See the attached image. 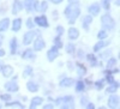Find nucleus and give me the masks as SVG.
<instances>
[{"label": "nucleus", "mask_w": 120, "mask_h": 109, "mask_svg": "<svg viewBox=\"0 0 120 109\" xmlns=\"http://www.w3.org/2000/svg\"><path fill=\"white\" fill-rule=\"evenodd\" d=\"M53 44L55 46V47H58L59 49H61V48H64V42H63V40H61V36H55L54 37V40H53Z\"/></svg>", "instance_id": "33"}, {"label": "nucleus", "mask_w": 120, "mask_h": 109, "mask_svg": "<svg viewBox=\"0 0 120 109\" xmlns=\"http://www.w3.org/2000/svg\"><path fill=\"white\" fill-rule=\"evenodd\" d=\"M0 100L4 101V102H8V101H11L12 100V96L10 92H6V94H1L0 95Z\"/></svg>", "instance_id": "38"}, {"label": "nucleus", "mask_w": 120, "mask_h": 109, "mask_svg": "<svg viewBox=\"0 0 120 109\" xmlns=\"http://www.w3.org/2000/svg\"><path fill=\"white\" fill-rule=\"evenodd\" d=\"M33 73H34V68H33L31 66H25L24 71H23V73H22V77L26 79V78H29V77H31Z\"/></svg>", "instance_id": "32"}, {"label": "nucleus", "mask_w": 120, "mask_h": 109, "mask_svg": "<svg viewBox=\"0 0 120 109\" xmlns=\"http://www.w3.org/2000/svg\"><path fill=\"white\" fill-rule=\"evenodd\" d=\"M3 43H4V35L0 33V47L3 46Z\"/></svg>", "instance_id": "51"}, {"label": "nucleus", "mask_w": 120, "mask_h": 109, "mask_svg": "<svg viewBox=\"0 0 120 109\" xmlns=\"http://www.w3.org/2000/svg\"><path fill=\"white\" fill-rule=\"evenodd\" d=\"M88 12L90 16L93 17H97L100 15V12H101V5H100L98 3H93L91 5H89L88 7Z\"/></svg>", "instance_id": "12"}, {"label": "nucleus", "mask_w": 120, "mask_h": 109, "mask_svg": "<svg viewBox=\"0 0 120 109\" xmlns=\"http://www.w3.org/2000/svg\"><path fill=\"white\" fill-rule=\"evenodd\" d=\"M5 54H6V52H5V49H3L1 47H0V58H3V56H5Z\"/></svg>", "instance_id": "50"}, {"label": "nucleus", "mask_w": 120, "mask_h": 109, "mask_svg": "<svg viewBox=\"0 0 120 109\" xmlns=\"http://www.w3.org/2000/svg\"><path fill=\"white\" fill-rule=\"evenodd\" d=\"M6 104V107L7 108H19V109H24L25 107H24V104L23 103H21V102H19V101H8V102H5Z\"/></svg>", "instance_id": "27"}, {"label": "nucleus", "mask_w": 120, "mask_h": 109, "mask_svg": "<svg viewBox=\"0 0 120 109\" xmlns=\"http://www.w3.org/2000/svg\"><path fill=\"white\" fill-rule=\"evenodd\" d=\"M53 17H54V18H58V12H56V11L53 12Z\"/></svg>", "instance_id": "53"}, {"label": "nucleus", "mask_w": 120, "mask_h": 109, "mask_svg": "<svg viewBox=\"0 0 120 109\" xmlns=\"http://www.w3.org/2000/svg\"><path fill=\"white\" fill-rule=\"evenodd\" d=\"M34 23L35 25L40 26V28H49V23H48V19L45 15H41V16H35L34 18Z\"/></svg>", "instance_id": "9"}, {"label": "nucleus", "mask_w": 120, "mask_h": 109, "mask_svg": "<svg viewBox=\"0 0 120 109\" xmlns=\"http://www.w3.org/2000/svg\"><path fill=\"white\" fill-rule=\"evenodd\" d=\"M105 82H106V84H112L114 80H115V78H114V74H107V76H105Z\"/></svg>", "instance_id": "40"}, {"label": "nucleus", "mask_w": 120, "mask_h": 109, "mask_svg": "<svg viewBox=\"0 0 120 109\" xmlns=\"http://www.w3.org/2000/svg\"><path fill=\"white\" fill-rule=\"evenodd\" d=\"M84 83H85V85H86V87H89V86H93V80L91 79H84Z\"/></svg>", "instance_id": "46"}, {"label": "nucleus", "mask_w": 120, "mask_h": 109, "mask_svg": "<svg viewBox=\"0 0 120 109\" xmlns=\"http://www.w3.org/2000/svg\"><path fill=\"white\" fill-rule=\"evenodd\" d=\"M88 102H89V98H88L86 96H82V97H81V101H79V103H81L82 107H85Z\"/></svg>", "instance_id": "44"}, {"label": "nucleus", "mask_w": 120, "mask_h": 109, "mask_svg": "<svg viewBox=\"0 0 120 109\" xmlns=\"http://www.w3.org/2000/svg\"><path fill=\"white\" fill-rule=\"evenodd\" d=\"M26 90L29 92H31V94H35V92H37L40 90V86H38V84L36 82L29 80V82H26Z\"/></svg>", "instance_id": "24"}, {"label": "nucleus", "mask_w": 120, "mask_h": 109, "mask_svg": "<svg viewBox=\"0 0 120 109\" xmlns=\"http://www.w3.org/2000/svg\"><path fill=\"white\" fill-rule=\"evenodd\" d=\"M112 1L113 0H101V7H103L105 11H109V10H111Z\"/></svg>", "instance_id": "35"}, {"label": "nucleus", "mask_w": 120, "mask_h": 109, "mask_svg": "<svg viewBox=\"0 0 120 109\" xmlns=\"http://www.w3.org/2000/svg\"><path fill=\"white\" fill-rule=\"evenodd\" d=\"M31 44H33V49L35 52H41V51H43L45 47H46V41L43 40V37L41 35L37 34Z\"/></svg>", "instance_id": "4"}, {"label": "nucleus", "mask_w": 120, "mask_h": 109, "mask_svg": "<svg viewBox=\"0 0 120 109\" xmlns=\"http://www.w3.org/2000/svg\"><path fill=\"white\" fill-rule=\"evenodd\" d=\"M25 26L28 29H34L35 28V23H34V19L33 18H28L25 21Z\"/></svg>", "instance_id": "41"}, {"label": "nucleus", "mask_w": 120, "mask_h": 109, "mask_svg": "<svg viewBox=\"0 0 120 109\" xmlns=\"http://www.w3.org/2000/svg\"><path fill=\"white\" fill-rule=\"evenodd\" d=\"M67 66H68V70H70V71H73L75 66H73V64H72L71 61H68V62H67Z\"/></svg>", "instance_id": "49"}, {"label": "nucleus", "mask_w": 120, "mask_h": 109, "mask_svg": "<svg viewBox=\"0 0 120 109\" xmlns=\"http://www.w3.org/2000/svg\"><path fill=\"white\" fill-rule=\"evenodd\" d=\"M105 38H108V31L102 29L97 33V40H105Z\"/></svg>", "instance_id": "37"}, {"label": "nucleus", "mask_w": 120, "mask_h": 109, "mask_svg": "<svg viewBox=\"0 0 120 109\" xmlns=\"http://www.w3.org/2000/svg\"><path fill=\"white\" fill-rule=\"evenodd\" d=\"M73 84H75V79L71 78V77H66V76L64 78H61V80L59 82V86L60 87H64V89L71 87Z\"/></svg>", "instance_id": "14"}, {"label": "nucleus", "mask_w": 120, "mask_h": 109, "mask_svg": "<svg viewBox=\"0 0 120 109\" xmlns=\"http://www.w3.org/2000/svg\"><path fill=\"white\" fill-rule=\"evenodd\" d=\"M3 108V105H1V103H0V109H1Z\"/></svg>", "instance_id": "57"}, {"label": "nucleus", "mask_w": 120, "mask_h": 109, "mask_svg": "<svg viewBox=\"0 0 120 109\" xmlns=\"http://www.w3.org/2000/svg\"><path fill=\"white\" fill-rule=\"evenodd\" d=\"M38 34L37 30H33V29H29V30L23 35V44L24 46H30L33 43L34 38L36 37V35Z\"/></svg>", "instance_id": "5"}, {"label": "nucleus", "mask_w": 120, "mask_h": 109, "mask_svg": "<svg viewBox=\"0 0 120 109\" xmlns=\"http://www.w3.org/2000/svg\"><path fill=\"white\" fill-rule=\"evenodd\" d=\"M98 53H100V54H98L100 59H102V60H107V59L112 55L113 51H112V49H106V48H103V51H102V52L100 51Z\"/></svg>", "instance_id": "30"}, {"label": "nucleus", "mask_w": 120, "mask_h": 109, "mask_svg": "<svg viewBox=\"0 0 120 109\" xmlns=\"http://www.w3.org/2000/svg\"><path fill=\"white\" fill-rule=\"evenodd\" d=\"M18 40L17 37H12L11 40H10V54L11 55H16L18 53Z\"/></svg>", "instance_id": "19"}, {"label": "nucleus", "mask_w": 120, "mask_h": 109, "mask_svg": "<svg viewBox=\"0 0 120 109\" xmlns=\"http://www.w3.org/2000/svg\"><path fill=\"white\" fill-rule=\"evenodd\" d=\"M67 1H68V3H77L78 0H67Z\"/></svg>", "instance_id": "54"}, {"label": "nucleus", "mask_w": 120, "mask_h": 109, "mask_svg": "<svg viewBox=\"0 0 120 109\" xmlns=\"http://www.w3.org/2000/svg\"><path fill=\"white\" fill-rule=\"evenodd\" d=\"M108 108H112V109H118L120 105V98L118 95L115 94H111V96L108 97V102H107Z\"/></svg>", "instance_id": "10"}, {"label": "nucleus", "mask_w": 120, "mask_h": 109, "mask_svg": "<svg viewBox=\"0 0 120 109\" xmlns=\"http://www.w3.org/2000/svg\"><path fill=\"white\" fill-rule=\"evenodd\" d=\"M111 43H112V41H111V40H108V38H105V40H98V41L94 44L93 51H94V53H98L100 51H102L103 48H107Z\"/></svg>", "instance_id": "6"}, {"label": "nucleus", "mask_w": 120, "mask_h": 109, "mask_svg": "<svg viewBox=\"0 0 120 109\" xmlns=\"http://www.w3.org/2000/svg\"><path fill=\"white\" fill-rule=\"evenodd\" d=\"M24 7H23V1L22 0H13V4H12V15H17L21 11H23Z\"/></svg>", "instance_id": "20"}, {"label": "nucleus", "mask_w": 120, "mask_h": 109, "mask_svg": "<svg viewBox=\"0 0 120 109\" xmlns=\"http://www.w3.org/2000/svg\"><path fill=\"white\" fill-rule=\"evenodd\" d=\"M75 54L77 55L78 59H84V56H85V53H84L83 49H76V53Z\"/></svg>", "instance_id": "43"}, {"label": "nucleus", "mask_w": 120, "mask_h": 109, "mask_svg": "<svg viewBox=\"0 0 120 109\" xmlns=\"http://www.w3.org/2000/svg\"><path fill=\"white\" fill-rule=\"evenodd\" d=\"M42 108L43 109H53V108H55V105H54V103H46V104H43Z\"/></svg>", "instance_id": "45"}, {"label": "nucleus", "mask_w": 120, "mask_h": 109, "mask_svg": "<svg viewBox=\"0 0 120 109\" xmlns=\"http://www.w3.org/2000/svg\"><path fill=\"white\" fill-rule=\"evenodd\" d=\"M114 4H115L116 6H119V5H120V0H114Z\"/></svg>", "instance_id": "52"}, {"label": "nucleus", "mask_w": 120, "mask_h": 109, "mask_svg": "<svg viewBox=\"0 0 120 109\" xmlns=\"http://www.w3.org/2000/svg\"><path fill=\"white\" fill-rule=\"evenodd\" d=\"M84 108H86V109H95L96 107H95V104H94V103H91V102H88V103H86V105H85Z\"/></svg>", "instance_id": "47"}, {"label": "nucleus", "mask_w": 120, "mask_h": 109, "mask_svg": "<svg viewBox=\"0 0 120 109\" xmlns=\"http://www.w3.org/2000/svg\"><path fill=\"white\" fill-rule=\"evenodd\" d=\"M85 60L89 62V65L91 66V67H96L98 66V59L97 56L94 54V53H89V54H85Z\"/></svg>", "instance_id": "18"}, {"label": "nucleus", "mask_w": 120, "mask_h": 109, "mask_svg": "<svg viewBox=\"0 0 120 109\" xmlns=\"http://www.w3.org/2000/svg\"><path fill=\"white\" fill-rule=\"evenodd\" d=\"M33 11L40 12V0H34L33 1Z\"/></svg>", "instance_id": "42"}, {"label": "nucleus", "mask_w": 120, "mask_h": 109, "mask_svg": "<svg viewBox=\"0 0 120 109\" xmlns=\"http://www.w3.org/2000/svg\"><path fill=\"white\" fill-rule=\"evenodd\" d=\"M10 25H11V19H10L8 17H5L3 19H0V33L7 31Z\"/></svg>", "instance_id": "21"}, {"label": "nucleus", "mask_w": 120, "mask_h": 109, "mask_svg": "<svg viewBox=\"0 0 120 109\" xmlns=\"http://www.w3.org/2000/svg\"><path fill=\"white\" fill-rule=\"evenodd\" d=\"M23 60H35L36 59V52L33 48H26L24 49V52L21 54Z\"/></svg>", "instance_id": "11"}, {"label": "nucleus", "mask_w": 120, "mask_h": 109, "mask_svg": "<svg viewBox=\"0 0 120 109\" xmlns=\"http://www.w3.org/2000/svg\"><path fill=\"white\" fill-rule=\"evenodd\" d=\"M101 26H102V29H105L107 31H113L115 29L114 18L109 13H105L103 16H101Z\"/></svg>", "instance_id": "2"}, {"label": "nucleus", "mask_w": 120, "mask_h": 109, "mask_svg": "<svg viewBox=\"0 0 120 109\" xmlns=\"http://www.w3.org/2000/svg\"><path fill=\"white\" fill-rule=\"evenodd\" d=\"M48 1H51V3L54 4V5H59V4H61L64 0H48Z\"/></svg>", "instance_id": "48"}, {"label": "nucleus", "mask_w": 120, "mask_h": 109, "mask_svg": "<svg viewBox=\"0 0 120 109\" xmlns=\"http://www.w3.org/2000/svg\"><path fill=\"white\" fill-rule=\"evenodd\" d=\"M17 79H18V76H15V77L12 78V80H17Z\"/></svg>", "instance_id": "55"}, {"label": "nucleus", "mask_w": 120, "mask_h": 109, "mask_svg": "<svg viewBox=\"0 0 120 109\" xmlns=\"http://www.w3.org/2000/svg\"><path fill=\"white\" fill-rule=\"evenodd\" d=\"M33 1L34 0H24L23 1V7L26 12H33Z\"/></svg>", "instance_id": "34"}, {"label": "nucleus", "mask_w": 120, "mask_h": 109, "mask_svg": "<svg viewBox=\"0 0 120 109\" xmlns=\"http://www.w3.org/2000/svg\"><path fill=\"white\" fill-rule=\"evenodd\" d=\"M1 74L5 77V78H8V77H11L13 74V71H15V68L11 66V65H3L1 67Z\"/></svg>", "instance_id": "22"}, {"label": "nucleus", "mask_w": 120, "mask_h": 109, "mask_svg": "<svg viewBox=\"0 0 120 109\" xmlns=\"http://www.w3.org/2000/svg\"><path fill=\"white\" fill-rule=\"evenodd\" d=\"M85 89H86V85H85L84 80L83 79H78V80L76 82V84H75V91L81 94V92L85 91Z\"/></svg>", "instance_id": "25"}, {"label": "nucleus", "mask_w": 120, "mask_h": 109, "mask_svg": "<svg viewBox=\"0 0 120 109\" xmlns=\"http://www.w3.org/2000/svg\"><path fill=\"white\" fill-rule=\"evenodd\" d=\"M4 89L7 92H10V94L18 92L19 91V85H18L17 80H12V79H11V80H8V82H6L4 84Z\"/></svg>", "instance_id": "8"}, {"label": "nucleus", "mask_w": 120, "mask_h": 109, "mask_svg": "<svg viewBox=\"0 0 120 109\" xmlns=\"http://www.w3.org/2000/svg\"><path fill=\"white\" fill-rule=\"evenodd\" d=\"M1 67H3V64H1V61H0V70H1Z\"/></svg>", "instance_id": "56"}, {"label": "nucleus", "mask_w": 120, "mask_h": 109, "mask_svg": "<svg viewBox=\"0 0 120 109\" xmlns=\"http://www.w3.org/2000/svg\"><path fill=\"white\" fill-rule=\"evenodd\" d=\"M55 33L58 36H63L65 34V28L63 25H56L55 26Z\"/></svg>", "instance_id": "39"}, {"label": "nucleus", "mask_w": 120, "mask_h": 109, "mask_svg": "<svg viewBox=\"0 0 120 109\" xmlns=\"http://www.w3.org/2000/svg\"><path fill=\"white\" fill-rule=\"evenodd\" d=\"M22 25H23V19L18 17V18H15V19H13L10 26H11V30H12L13 33H18V31L22 29Z\"/></svg>", "instance_id": "17"}, {"label": "nucleus", "mask_w": 120, "mask_h": 109, "mask_svg": "<svg viewBox=\"0 0 120 109\" xmlns=\"http://www.w3.org/2000/svg\"><path fill=\"white\" fill-rule=\"evenodd\" d=\"M75 107H76V101H75L73 96L67 95V96L61 97V104H60V108H63V109H73Z\"/></svg>", "instance_id": "3"}, {"label": "nucleus", "mask_w": 120, "mask_h": 109, "mask_svg": "<svg viewBox=\"0 0 120 109\" xmlns=\"http://www.w3.org/2000/svg\"><path fill=\"white\" fill-rule=\"evenodd\" d=\"M64 16L68 19V24L73 25L77 21V18L81 16V6L79 3H68V5L64 10Z\"/></svg>", "instance_id": "1"}, {"label": "nucleus", "mask_w": 120, "mask_h": 109, "mask_svg": "<svg viewBox=\"0 0 120 109\" xmlns=\"http://www.w3.org/2000/svg\"><path fill=\"white\" fill-rule=\"evenodd\" d=\"M93 21H94V17L90 16V15H86L82 18V26L85 31H89L90 30V25L93 24Z\"/></svg>", "instance_id": "15"}, {"label": "nucleus", "mask_w": 120, "mask_h": 109, "mask_svg": "<svg viewBox=\"0 0 120 109\" xmlns=\"http://www.w3.org/2000/svg\"><path fill=\"white\" fill-rule=\"evenodd\" d=\"M42 103H43V97H41V96H35V97L31 98V101H30L29 108H30V109H35V108H37L38 105H41Z\"/></svg>", "instance_id": "23"}, {"label": "nucleus", "mask_w": 120, "mask_h": 109, "mask_svg": "<svg viewBox=\"0 0 120 109\" xmlns=\"http://www.w3.org/2000/svg\"><path fill=\"white\" fill-rule=\"evenodd\" d=\"M118 64V59L114 58V56H109L107 59V65H106V68H113L115 67Z\"/></svg>", "instance_id": "31"}, {"label": "nucleus", "mask_w": 120, "mask_h": 109, "mask_svg": "<svg viewBox=\"0 0 120 109\" xmlns=\"http://www.w3.org/2000/svg\"><path fill=\"white\" fill-rule=\"evenodd\" d=\"M93 86L96 89L97 91H101V90H103V87L106 86V82H105V79H98V80L93 82Z\"/></svg>", "instance_id": "29"}, {"label": "nucleus", "mask_w": 120, "mask_h": 109, "mask_svg": "<svg viewBox=\"0 0 120 109\" xmlns=\"http://www.w3.org/2000/svg\"><path fill=\"white\" fill-rule=\"evenodd\" d=\"M59 54H60V53H59V48L53 44V46L47 51V60H48L49 62L55 61V59L59 58Z\"/></svg>", "instance_id": "7"}, {"label": "nucleus", "mask_w": 120, "mask_h": 109, "mask_svg": "<svg viewBox=\"0 0 120 109\" xmlns=\"http://www.w3.org/2000/svg\"><path fill=\"white\" fill-rule=\"evenodd\" d=\"M79 30L76 28V26H71L67 30V37H68V40L71 42H73V41H76V40H78L79 38Z\"/></svg>", "instance_id": "13"}, {"label": "nucleus", "mask_w": 120, "mask_h": 109, "mask_svg": "<svg viewBox=\"0 0 120 109\" xmlns=\"http://www.w3.org/2000/svg\"><path fill=\"white\" fill-rule=\"evenodd\" d=\"M109 86L108 87H106V94H115L118 90H119V86H120V84H119V82H116V80H114L112 84H108Z\"/></svg>", "instance_id": "26"}, {"label": "nucleus", "mask_w": 120, "mask_h": 109, "mask_svg": "<svg viewBox=\"0 0 120 109\" xmlns=\"http://www.w3.org/2000/svg\"><path fill=\"white\" fill-rule=\"evenodd\" d=\"M76 46L73 42H68L67 44H65V52L68 54V55H75L76 53Z\"/></svg>", "instance_id": "28"}, {"label": "nucleus", "mask_w": 120, "mask_h": 109, "mask_svg": "<svg viewBox=\"0 0 120 109\" xmlns=\"http://www.w3.org/2000/svg\"><path fill=\"white\" fill-rule=\"evenodd\" d=\"M48 10V0H43V1H40V12L46 13Z\"/></svg>", "instance_id": "36"}, {"label": "nucleus", "mask_w": 120, "mask_h": 109, "mask_svg": "<svg viewBox=\"0 0 120 109\" xmlns=\"http://www.w3.org/2000/svg\"><path fill=\"white\" fill-rule=\"evenodd\" d=\"M75 67H76V72H77V76H78V77H84V76H86L88 68H86V66H85L84 64H82V62H76V64H75Z\"/></svg>", "instance_id": "16"}]
</instances>
